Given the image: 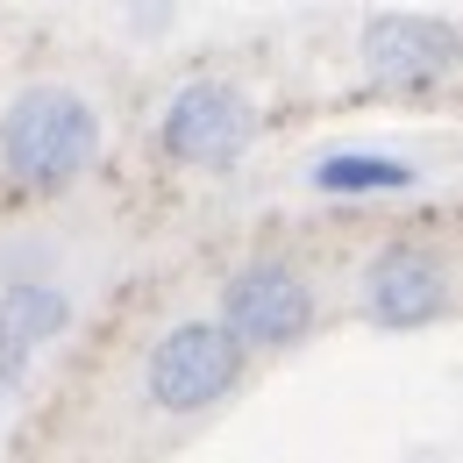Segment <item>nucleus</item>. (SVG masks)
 Here are the masks:
<instances>
[{
  "label": "nucleus",
  "mask_w": 463,
  "mask_h": 463,
  "mask_svg": "<svg viewBox=\"0 0 463 463\" xmlns=\"http://www.w3.org/2000/svg\"><path fill=\"white\" fill-rule=\"evenodd\" d=\"M250 100L222 86V79H193L185 93H178L172 108H165V150H172L178 165H235L242 157V143H250Z\"/></svg>",
  "instance_id": "4"
},
{
  "label": "nucleus",
  "mask_w": 463,
  "mask_h": 463,
  "mask_svg": "<svg viewBox=\"0 0 463 463\" xmlns=\"http://www.w3.org/2000/svg\"><path fill=\"white\" fill-rule=\"evenodd\" d=\"M93 150H100V121L64 86H29L0 115V157L22 185H64L93 165Z\"/></svg>",
  "instance_id": "1"
},
{
  "label": "nucleus",
  "mask_w": 463,
  "mask_h": 463,
  "mask_svg": "<svg viewBox=\"0 0 463 463\" xmlns=\"http://www.w3.org/2000/svg\"><path fill=\"white\" fill-rule=\"evenodd\" d=\"M307 321H314V292L292 264H250L222 292V328L242 349H286L307 335Z\"/></svg>",
  "instance_id": "3"
},
{
  "label": "nucleus",
  "mask_w": 463,
  "mask_h": 463,
  "mask_svg": "<svg viewBox=\"0 0 463 463\" xmlns=\"http://www.w3.org/2000/svg\"><path fill=\"white\" fill-rule=\"evenodd\" d=\"M406 165H392V157H321L314 165V185L321 193H385V185H406Z\"/></svg>",
  "instance_id": "8"
},
{
  "label": "nucleus",
  "mask_w": 463,
  "mask_h": 463,
  "mask_svg": "<svg viewBox=\"0 0 463 463\" xmlns=\"http://www.w3.org/2000/svg\"><path fill=\"white\" fill-rule=\"evenodd\" d=\"M457 58H463V36L442 22H420V14H378L364 29V64L392 86H420V79L449 71Z\"/></svg>",
  "instance_id": "6"
},
{
  "label": "nucleus",
  "mask_w": 463,
  "mask_h": 463,
  "mask_svg": "<svg viewBox=\"0 0 463 463\" xmlns=\"http://www.w3.org/2000/svg\"><path fill=\"white\" fill-rule=\"evenodd\" d=\"M364 299H371V321H378V328H420V321H435V314H442L449 279H442V264H435L428 250L392 242V250L371 264Z\"/></svg>",
  "instance_id": "5"
},
{
  "label": "nucleus",
  "mask_w": 463,
  "mask_h": 463,
  "mask_svg": "<svg viewBox=\"0 0 463 463\" xmlns=\"http://www.w3.org/2000/svg\"><path fill=\"white\" fill-rule=\"evenodd\" d=\"M64 292L58 286H7L0 292V385H22L36 349L64 328Z\"/></svg>",
  "instance_id": "7"
},
{
  "label": "nucleus",
  "mask_w": 463,
  "mask_h": 463,
  "mask_svg": "<svg viewBox=\"0 0 463 463\" xmlns=\"http://www.w3.org/2000/svg\"><path fill=\"white\" fill-rule=\"evenodd\" d=\"M235 378H242V343L222 321H178L172 335L150 349V371H143L150 400L165 413H200V406L222 400Z\"/></svg>",
  "instance_id": "2"
}]
</instances>
